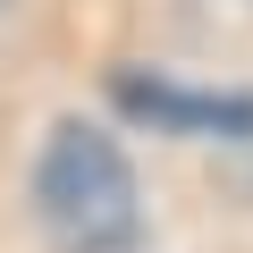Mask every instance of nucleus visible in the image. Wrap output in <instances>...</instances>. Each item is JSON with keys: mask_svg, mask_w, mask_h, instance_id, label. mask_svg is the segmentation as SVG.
I'll use <instances>...</instances> for the list:
<instances>
[{"mask_svg": "<svg viewBox=\"0 0 253 253\" xmlns=\"http://www.w3.org/2000/svg\"><path fill=\"white\" fill-rule=\"evenodd\" d=\"M34 211L51 228L59 253H126L144 228V203H135V169L126 152L101 135V126H51V144L34 161Z\"/></svg>", "mask_w": 253, "mask_h": 253, "instance_id": "nucleus-1", "label": "nucleus"}, {"mask_svg": "<svg viewBox=\"0 0 253 253\" xmlns=\"http://www.w3.org/2000/svg\"><path fill=\"white\" fill-rule=\"evenodd\" d=\"M118 101L152 126H177V135H253V93H186V84H161V76L126 68Z\"/></svg>", "mask_w": 253, "mask_h": 253, "instance_id": "nucleus-2", "label": "nucleus"}]
</instances>
